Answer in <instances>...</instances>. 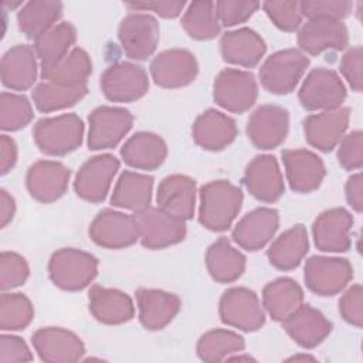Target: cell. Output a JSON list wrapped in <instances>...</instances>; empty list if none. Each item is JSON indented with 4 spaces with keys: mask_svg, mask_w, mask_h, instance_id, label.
Here are the masks:
<instances>
[{
    "mask_svg": "<svg viewBox=\"0 0 363 363\" xmlns=\"http://www.w3.org/2000/svg\"><path fill=\"white\" fill-rule=\"evenodd\" d=\"M350 111L335 108L309 115L303 121V133L308 143L322 152H330L339 145L349 126Z\"/></svg>",
    "mask_w": 363,
    "mask_h": 363,
    "instance_id": "19",
    "label": "cell"
},
{
    "mask_svg": "<svg viewBox=\"0 0 363 363\" xmlns=\"http://www.w3.org/2000/svg\"><path fill=\"white\" fill-rule=\"evenodd\" d=\"M88 146L92 150L115 147L130 130L133 116L118 106H98L88 118Z\"/></svg>",
    "mask_w": 363,
    "mask_h": 363,
    "instance_id": "11",
    "label": "cell"
},
{
    "mask_svg": "<svg viewBox=\"0 0 363 363\" xmlns=\"http://www.w3.org/2000/svg\"><path fill=\"white\" fill-rule=\"evenodd\" d=\"M363 291L360 284L352 285L339 301V312L342 318L356 326L362 328L363 325Z\"/></svg>",
    "mask_w": 363,
    "mask_h": 363,
    "instance_id": "50",
    "label": "cell"
},
{
    "mask_svg": "<svg viewBox=\"0 0 363 363\" xmlns=\"http://www.w3.org/2000/svg\"><path fill=\"white\" fill-rule=\"evenodd\" d=\"M303 303V291L291 278H278L265 285L262 305L268 315L278 322L285 320Z\"/></svg>",
    "mask_w": 363,
    "mask_h": 363,
    "instance_id": "35",
    "label": "cell"
},
{
    "mask_svg": "<svg viewBox=\"0 0 363 363\" xmlns=\"http://www.w3.org/2000/svg\"><path fill=\"white\" fill-rule=\"evenodd\" d=\"M77 40L75 27L68 23H58L37 40H34V51L40 58L41 65L54 64L69 52V48Z\"/></svg>",
    "mask_w": 363,
    "mask_h": 363,
    "instance_id": "41",
    "label": "cell"
},
{
    "mask_svg": "<svg viewBox=\"0 0 363 363\" xmlns=\"http://www.w3.org/2000/svg\"><path fill=\"white\" fill-rule=\"evenodd\" d=\"M352 214L342 207L323 211L313 221L312 234L318 250L325 252H345L350 248Z\"/></svg>",
    "mask_w": 363,
    "mask_h": 363,
    "instance_id": "21",
    "label": "cell"
},
{
    "mask_svg": "<svg viewBox=\"0 0 363 363\" xmlns=\"http://www.w3.org/2000/svg\"><path fill=\"white\" fill-rule=\"evenodd\" d=\"M308 248L309 240L306 228L302 224H296L275 238L267 251V257L275 268L289 271L301 264Z\"/></svg>",
    "mask_w": 363,
    "mask_h": 363,
    "instance_id": "33",
    "label": "cell"
},
{
    "mask_svg": "<svg viewBox=\"0 0 363 363\" xmlns=\"http://www.w3.org/2000/svg\"><path fill=\"white\" fill-rule=\"evenodd\" d=\"M159 23L147 13H130L122 18L118 38L125 54L132 60H146L159 43Z\"/></svg>",
    "mask_w": 363,
    "mask_h": 363,
    "instance_id": "12",
    "label": "cell"
},
{
    "mask_svg": "<svg viewBox=\"0 0 363 363\" xmlns=\"http://www.w3.org/2000/svg\"><path fill=\"white\" fill-rule=\"evenodd\" d=\"M37 54L33 47L17 44L9 48L0 64L1 82L14 91H24L34 85L37 79Z\"/></svg>",
    "mask_w": 363,
    "mask_h": 363,
    "instance_id": "30",
    "label": "cell"
},
{
    "mask_svg": "<svg viewBox=\"0 0 363 363\" xmlns=\"http://www.w3.org/2000/svg\"><path fill=\"white\" fill-rule=\"evenodd\" d=\"M242 204V191L228 180H213L200 189L199 220L210 231L231 227Z\"/></svg>",
    "mask_w": 363,
    "mask_h": 363,
    "instance_id": "1",
    "label": "cell"
},
{
    "mask_svg": "<svg viewBox=\"0 0 363 363\" xmlns=\"http://www.w3.org/2000/svg\"><path fill=\"white\" fill-rule=\"evenodd\" d=\"M218 313L225 325L244 332H254L265 323V312L257 294L244 286H233L221 295Z\"/></svg>",
    "mask_w": 363,
    "mask_h": 363,
    "instance_id": "7",
    "label": "cell"
},
{
    "mask_svg": "<svg viewBox=\"0 0 363 363\" xmlns=\"http://www.w3.org/2000/svg\"><path fill=\"white\" fill-rule=\"evenodd\" d=\"M282 162L286 180L296 193H309L316 190L325 174L322 159L306 149H286L282 152Z\"/></svg>",
    "mask_w": 363,
    "mask_h": 363,
    "instance_id": "23",
    "label": "cell"
},
{
    "mask_svg": "<svg viewBox=\"0 0 363 363\" xmlns=\"http://www.w3.org/2000/svg\"><path fill=\"white\" fill-rule=\"evenodd\" d=\"M206 265L214 281L230 284L242 275L245 269V257L234 248L225 237H221L208 247Z\"/></svg>",
    "mask_w": 363,
    "mask_h": 363,
    "instance_id": "36",
    "label": "cell"
},
{
    "mask_svg": "<svg viewBox=\"0 0 363 363\" xmlns=\"http://www.w3.org/2000/svg\"><path fill=\"white\" fill-rule=\"evenodd\" d=\"M346 200L352 208L357 213L363 210V179L362 173H356L347 179L346 183Z\"/></svg>",
    "mask_w": 363,
    "mask_h": 363,
    "instance_id": "54",
    "label": "cell"
},
{
    "mask_svg": "<svg viewBox=\"0 0 363 363\" xmlns=\"http://www.w3.org/2000/svg\"><path fill=\"white\" fill-rule=\"evenodd\" d=\"M299 359H306V360H313V357H311V356H294V357H291L289 360H299Z\"/></svg>",
    "mask_w": 363,
    "mask_h": 363,
    "instance_id": "57",
    "label": "cell"
},
{
    "mask_svg": "<svg viewBox=\"0 0 363 363\" xmlns=\"http://www.w3.org/2000/svg\"><path fill=\"white\" fill-rule=\"evenodd\" d=\"M62 16V3L54 0H34L21 6L17 13L18 28L33 40L52 28Z\"/></svg>",
    "mask_w": 363,
    "mask_h": 363,
    "instance_id": "38",
    "label": "cell"
},
{
    "mask_svg": "<svg viewBox=\"0 0 363 363\" xmlns=\"http://www.w3.org/2000/svg\"><path fill=\"white\" fill-rule=\"evenodd\" d=\"M86 84L60 85L45 81L33 89V101L38 111L52 112L75 105L86 95Z\"/></svg>",
    "mask_w": 363,
    "mask_h": 363,
    "instance_id": "40",
    "label": "cell"
},
{
    "mask_svg": "<svg viewBox=\"0 0 363 363\" xmlns=\"http://www.w3.org/2000/svg\"><path fill=\"white\" fill-rule=\"evenodd\" d=\"M34 308L30 299L18 292H3L0 299V328L1 330H20L30 325Z\"/></svg>",
    "mask_w": 363,
    "mask_h": 363,
    "instance_id": "43",
    "label": "cell"
},
{
    "mask_svg": "<svg viewBox=\"0 0 363 363\" xmlns=\"http://www.w3.org/2000/svg\"><path fill=\"white\" fill-rule=\"evenodd\" d=\"M298 96L301 105L308 111H328L342 106L346 88L335 71L315 68L303 79Z\"/></svg>",
    "mask_w": 363,
    "mask_h": 363,
    "instance_id": "8",
    "label": "cell"
},
{
    "mask_svg": "<svg viewBox=\"0 0 363 363\" xmlns=\"http://www.w3.org/2000/svg\"><path fill=\"white\" fill-rule=\"evenodd\" d=\"M337 160L346 170H357L363 164V133L353 130L342 138L337 147Z\"/></svg>",
    "mask_w": 363,
    "mask_h": 363,
    "instance_id": "48",
    "label": "cell"
},
{
    "mask_svg": "<svg viewBox=\"0 0 363 363\" xmlns=\"http://www.w3.org/2000/svg\"><path fill=\"white\" fill-rule=\"evenodd\" d=\"M347 43V27L337 18H308L298 31V44L301 51L311 55H316L328 50H343Z\"/></svg>",
    "mask_w": 363,
    "mask_h": 363,
    "instance_id": "17",
    "label": "cell"
},
{
    "mask_svg": "<svg viewBox=\"0 0 363 363\" xmlns=\"http://www.w3.org/2000/svg\"><path fill=\"white\" fill-rule=\"evenodd\" d=\"M197 72L199 64L194 54L183 48L164 50L150 62L152 78L162 88L186 86L196 79Z\"/></svg>",
    "mask_w": 363,
    "mask_h": 363,
    "instance_id": "13",
    "label": "cell"
},
{
    "mask_svg": "<svg viewBox=\"0 0 363 363\" xmlns=\"http://www.w3.org/2000/svg\"><path fill=\"white\" fill-rule=\"evenodd\" d=\"M258 85L254 75L248 71L225 68L214 79L213 98L221 108L242 113L257 101Z\"/></svg>",
    "mask_w": 363,
    "mask_h": 363,
    "instance_id": "6",
    "label": "cell"
},
{
    "mask_svg": "<svg viewBox=\"0 0 363 363\" xmlns=\"http://www.w3.org/2000/svg\"><path fill=\"white\" fill-rule=\"evenodd\" d=\"M27 261L11 251H3L0 255V286L1 291L20 286L28 278Z\"/></svg>",
    "mask_w": 363,
    "mask_h": 363,
    "instance_id": "45",
    "label": "cell"
},
{
    "mask_svg": "<svg viewBox=\"0 0 363 363\" xmlns=\"http://www.w3.org/2000/svg\"><path fill=\"white\" fill-rule=\"evenodd\" d=\"M69 182V170L55 160L33 163L26 176L30 196L41 203H52L64 196Z\"/></svg>",
    "mask_w": 363,
    "mask_h": 363,
    "instance_id": "22",
    "label": "cell"
},
{
    "mask_svg": "<svg viewBox=\"0 0 363 363\" xmlns=\"http://www.w3.org/2000/svg\"><path fill=\"white\" fill-rule=\"evenodd\" d=\"M242 182L250 194L264 203L277 201L285 190L278 162L271 155L255 156L247 164Z\"/></svg>",
    "mask_w": 363,
    "mask_h": 363,
    "instance_id": "20",
    "label": "cell"
},
{
    "mask_svg": "<svg viewBox=\"0 0 363 363\" xmlns=\"http://www.w3.org/2000/svg\"><path fill=\"white\" fill-rule=\"evenodd\" d=\"M101 89L112 102H133L147 92L149 78L140 65L122 61L104 71Z\"/></svg>",
    "mask_w": 363,
    "mask_h": 363,
    "instance_id": "10",
    "label": "cell"
},
{
    "mask_svg": "<svg viewBox=\"0 0 363 363\" xmlns=\"http://www.w3.org/2000/svg\"><path fill=\"white\" fill-rule=\"evenodd\" d=\"M153 190V177L130 170H125L115 187L111 203L115 207L126 208L130 211H140L150 206Z\"/></svg>",
    "mask_w": 363,
    "mask_h": 363,
    "instance_id": "34",
    "label": "cell"
},
{
    "mask_svg": "<svg viewBox=\"0 0 363 363\" xmlns=\"http://www.w3.org/2000/svg\"><path fill=\"white\" fill-rule=\"evenodd\" d=\"M262 7L271 21L282 31H295L299 28L302 14L298 1H265Z\"/></svg>",
    "mask_w": 363,
    "mask_h": 363,
    "instance_id": "46",
    "label": "cell"
},
{
    "mask_svg": "<svg viewBox=\"0 0 363 363\" xmlns=\"http://www.w3.org/2000/svg\"><path fill=\"white\" fill-rule=\"evenodd\" d=\"M258 1H237V0H223L217 1V14L220 23L227 27L247 21L259 7Z\"/></svg>",
    "mask_w": 363,
    "mask_h": 363,
    "instance_id": "49",
    "label": "cell"
},
{
    "mask_svg": "<svg viewBox=\"0 0 363 363\" xmlns=\"http://www.w3.org/2000/svg\"><path fill=\"white\" fill-rule=\"evenodd\" d=\"M223 60L245 68L255 67L267 51L261 35L247 27L227 31L220 40Z\"/></svg>",
    "mask_w": 363,
    "mask_h": 363,
    "instance_id": "29",
    "label": "cell"
},
{
    "mask_svg": "<svg viewBox=\"0 0 363 363\" xmlns=\"http://www.w3.org/2000/svg\"><path fill=\"white\" fill-rule=\"evenodd\" d=\"M48 274L55 286L64 291H81L98 274V259L82 250L61 248L48 262Z\"/></svg>",
    "mask_w": 363,
    "mask_h": 363,
    "instance_id": "3",
    "label": "cell"
},
{
    "mask_svg": "<svg viewBox=\"0 0 363 363\" xmlns=\"http://www.w3.org/2000/svg\"><path fill=\"white\" fill-rule=\"evenodd\" d=\"M157 207L182 218L193 217L196 204V180L184 174H170L164 177L156 194Z\"/></svg>",
    "mask_w": 363,
    "mask_h": 363,
    "instance_id": "28",
    "label": "cell"
},
{
    "mask_svg": "<svg viewBox=\"0 0 363 363\" xmlns=\"http://www.w3.org/2000/svg\"><path fill=\"white\" fill-rule=\"evenodd\" d=\"M126 6L132 10H152L160 17L173 18L177 17L184 9V1H129Z\"/></svg>",
    "mask_w": 363,
    "mask_h": 363,
    "instance_id": "53",
    "label": "cell"
},
{
    "mask_svg": "<svg viewBox=\"0 0 363 363\" xmlns=\"http://www.w3.org/2000/svg\"><path fill=\"white\" fill-rule=\"evenodd\" d=\"M353 278V267L346 258L313 255L305 262L306 286L320 296L343 291Z\"/></svg>",
    "mask_w": 363,
    "mask_h": 363,
    "instance_id": "9",
    "label": "cell"
},
{
    "mask_svg": "<svg viewBox=\"0 0 363 363\" xmlns=\"http://www.w3.org/2000/svg\"><path fill=\"white\" fill-rule=\"evenodd\" d=\"M182 26L194 40H211L220 34L221 23L214 1L199 0L187 6Z\"/></svg>",
    "mask_w": 363,
    "mask_h": 363,
    "instance_id": "39",
    "label": "cell"
},
{
    "mask_svg": "<svg viewBox=\"0 0 363 363\" xmlns=\"http://www.w3.org/2000/svg\"><path fill=\"white\" fill-rule=\"evenodd\" d=\"M301 14L308 18L316 17H329L342 20L352 14L353 3L340 1V0H313V1H301L299 3Z\"/></svg>",
    "mask_w": 363,
    "mask_h": 363,
    "instance_id": "47",
    "label": "cell"
},
{
    "mask_svg": "<svg viewBox=\"0 0 363 363\" xmlns=\"http://www.w3.org/2000/svg\"><path fill=\"white\" fill-rule=\"evenodd\" d=\"M139 240L149 250H162L174 245L186 237L184 220L159 208L147 207L133 214Z\"/></svg>",
    "mask_w": 363,
    "mask_h": 363,
    "instance_id": "5",
    "label": "cell"
},
{
    "mask_svg": "<svg viewBox=\"0 0 363 363\" xmlns=\"http://www.w3.org/2000/svg\"><path fill=\"white\" fill-rule=\"evenodd\" d=\"M17 162V145L16 142L7 136H0V170L1 174L9 173Z\"/></svg>",
    "mask_w": 363,
    "mask_h": 363,
    "instance_id": "55",
    "label": "cell"
},
{
    "mask_svg": "<svg viewBox=\"0 0 363 363\" xmlns=\"http://www.w3.org/2000/svg\"><path fill=\"white\" fill-rule=\"evenodd\" d=\"M123 162L135 169L153 170L162 166L167 156L166 142L156 133L138 132L121 149Z\"/></svg>",
    "mask_w": 363,
    "mask_h": 363,
    "instance_id": "32",
    "label": "cell"
},
{
    "mask_svg": "<svg viewBox=\"0 0 363 363\" xmlns=\"http://www.w3.org/2000/svg\"><path fill=\"white\" fill-rule=\"evenodd\" d=\"M89 311L92 316L106 325H121L130 320L135 315V306L128 294L94 285L88 294Z\"/></svg>",
    "mask_w": 363,
    "mask_h": 363,
    "instance_id": "31",
    "label": "cell"
},
{
    "mask_svg": "<svg viewBox=\"0 0 363 363\" xmlns=\"http://www.w3.org/2000/svg\"><path fill=\"white\" fill-rule=\"evenodd\" d=\"M33 108L24 95L3 92L0 96V128L18 130L33 119Z\"/></svg>",
    "mask_w": 363,
    "mask_h": 363,
    "instance_id": "44",
    "label": "cell"
},
{
    "mask_svg": "<svg viewBox=\"0 0 363 363\" xmlns=\"http://www.w3.org/2000/svg\"><path fill=\"white\" fill-rule=\"evenodd\" d=\"M33 354L26 342L13 335H1L0 337V362H28Z\"/></svg>",
    "mask_w": 363,
    "mask_h": 363,
    "instance_id": "52",
    "label": "cell"
},
{
    "mask_svg": "<svg viewBox=\"0 0 363 363\" xmlns=\"http://www.w3.org/2000/svg\"><path fill=\"white\" fill-rule=\"evenodd\" d=\"M14 211H16L14 199L4 189H1L0 190V225L1 227H6L11 221Z\"/></svg>",
    "mask_w": 363,
    "mask_h": 363,
    "instance_id": "56",
    "label": "cell"
},
{
    "mask_svg": "<svg viewBox=\"0 0 363 363\" xmlns=\"http://www.w3.org/2000/svg\"><path fill=\"white\" fill-rule=\"evenodd\" d=\"M282 326L292 340L305 349L318 346L332 332V323L325 315L311 305L303 303L282 320Z\"/></svg>",
    "mask_w": 363,
    "mask_h": 363,
    "instance_id": "26",
    "label": "cell"
},
{
    "mask_svg": "<svg viewBox=\"0 0 363 363\" xmlns=\"http://www.w3.org/2000/svg\"><path fill=\"white\" fill-rule=\"evenodd\" d=\"M193 139L206 150H223L231 145L237 136V125L233 118L217 111L207 109L193 123Z\"/></svg>",
    "mask_w": 363,
    "mask_h": 363,
    "instance_id": "27",
    "label": "cell"
},
{
    "mask_svg": "<svg viewBox=\"0 0 363 363\" xmlns=\"http://www.w3.org/2000/svg\"><path fill=\"white\" fill-rule=\"evenodd\" d=\"M92 62L86 51L77 47L54 64L41 65V78L60 85L86 84Z\"/></svg>",
    "mask_w": 363,
    "mask_h": 363,
    "instance_id": "37",
    "label": "cell"
},
{
    "mask_svg": "<svg viewBox=\"0 0 363 363\" xmlns=\"http://www.w3.org/2000/svg\"><path fill=\"white\" fill-rule=\"evenodd\" d=\"M244 337L227 329L206 332L197 342V354L204 362H221L244 350Z\"/></svg>",
    "mask_w": 363,
    "mask_h": 363,
    "instance_id": "42",
    "label": "cell"
},
{
    "mask_svg": "<svg viewBox=\"0 0 363 363\" xmlns=\"http://www.w3.org/2000/svg\"><path fill=\"white\" fill-rule=\"evenodd\" d=\"M278 227V211L269 207H258L247 213L235 224L233 240L247 251H258L275 235Z\"/></svg>",
    "mask_w": 363,
    "mask_h": 363,
    "instance_id": "24",
    "label": "cell"
},
{
    "mask_svg": "<svg viewBox=\"0 0 363 363\" xmlns=\"http://www.w3.org/2000/svg\"><path fill=\"white\" fill-rule=\"evenodd\" d=\"M362 62H363V50L360 45H356L347 50L340 61V72L343 74L345 79L349 82L352 89L356 92H360L363 86Z\"/></svg>",
    "mask_w": 363,
    "mask_h": 363,
    "instance_id": "51",
    "label": "cell"
},
{
    "mask_svg": "<svg viewBox=\"0 0 363 363\" xmlns=\"http://www.w3.org/2000/svg\"><path fill=\"white\" fill-rule=\"evenodd\" d=\"M31 342L40 359L48 363L78 362L85 353L82 340L64 328H41L33 333Z\"/></svg>",
    "mask_w": 363,
    "mask_h": 363,
    "instance_id": "18",
    "label": "cell"
},
{
    "mask_svg": "<svg viewBox=\"0 0 363 363\" xmlns=\"http://www.w3.org/2000/svg\"><path fill=\"white\" fill-rule=\"evenodd\" d=\"M308 65L309 58L298 48L277 51L259 68L261 85L271 94H289L298 85Z\"/></svg>",
    "mask_w": 363,
    "mask_h": 363,
    "instance_id": "4",
    "label": "cell"
},
{
    "mask_svg": "<svg viewBox=\"0 0 363 363\" xmlns=\"http://www.w3.org/2000/svg\"><path fill=\"white\" fill-rule=\"evenodd\" d=\"M89 237L99 247L119 250L135 244L139 240V231L133 216L105 208L92 220Z\"/></svg>",
    "mask_w": 363,
    "mask_h": 363,
    "instance_id": "14",
    "label": "cell"
},
{
    "mask_svg": "<svg viewBox=\"0 0 363 363\" xmlns=\"http://www.w3.org/2000/svg\"><path fill=\"white\" fill-rule=\"evenodd\" d=\"M118 170L119 160L113 155L105 153L91 157L79 167L75 176V193L91 203L102 201L106 197L112 179Z\"/></svg>",
    "mask_w": 363,
    "mask_h": 363,
    "instance_id": "15",
    "label": "cell"
},
{
    "mask_svg": "<svg viewBox=\"0 0 363 363\" xmlns=\"http://www.w3.org/2000/svg\"><path fill=\"white\" fill-rule=\"evenodd\" d=\"M289 129L288 111L279 105L265 104L258 106L247 123V135L258 149H274L279 146Z\"/></svg>",
    "mask_w": 363,
    "mask_h": 363,
    "instance_id": "16",
    "label": "cell"
},
{
    "mask_svg": "<svg viewBox=\"0 0 363 363\" xmlns=\"http://www.w3.org/2000/svg\"><path fill=\"white\" fill-rule=\"evenodd\" d=\"M84 123L75 113L40 119L33 129V138L38 149L51 156L67 155L82 143Z\"/></svg>",
    "mask_w": 363,
    "mask_h": 363,
    "instance_id": "2",
    "label": "cell"
},
{
    "mask_svg": "<svg viewBox=\"0 0 363 363\" xmlns=\"http://www.w3.org/2000/svg\"><path fill=\"white\" fill-rule=\"evenodd\" d=\"M139 320L147 330H160L167 326L180 311L177 295L162 291L139 288L136 291Z\"/></svg>",
    "mask_w": 363,
    "mask_h": 363,
    "instance_id": "25",
    "label": "cell"
}]
</instances>
